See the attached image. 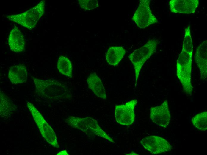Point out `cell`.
<instances>
[{
  "mask_svg": "<svg viewBox=\"0 0 207 155\" xmlns=\"http://www.w3.org/2000/svg\"><path fill=\"white\" fill-rule=\"evenodd\" d=\"M35 92L40 97L51 101L71 100L72 93L64 82L54 79H42L31 76Z\"/></svg>",
  "mask_w": 207,
  "mask_h": 155,
  "instance_id": "6da1fadb",
  "label": "cell"
},
{
  "mask_svg": "<svg viewBox=\"0 0 207 155\" xmlns=\"http://www.w3.org/2000/svg\"><path fill=\"white\" fill-rule=\"evenodd\" d=\"M65 123L72 127L79 129L91 137L99 136L115 143V142L99 125L97 121L90 117H80L71 116Z\"/></svg>",
  "mask_w": 207,
  "mask_h": 155,
  "instance_id": "7a4b0ae2",
  "label": "cell"
},
{
  "mask_svg": "<svg viewBox=\"0 0 207 155\" xmlns=\"http://www.w3.org/2000/svg\"><path fill=\"white\" fill-rule=\"evenodd\" d=\"M192 57L181 50L176 62L177 76L181 83L184 91L191 96L193 90L192 80Z\"/></svg>",
  "mask_w": 207,
  "mask_h": 155,
  "instance_id": "3957f363",
  "label": "cell"
},
{
  "mask_svg": "<svg viewBox=\"0 0 207 155\" xmlns=\"http://www.w3.org/2000/svg\"><path fill=\"white\" fill-rule=\"evenodd\" d=\"M158 41L154 38L149 39L144 45L128 55L134 69L136 85L142 66L156 51Z\"/></svg>",
  "mask_w": 207,
  "mask_h": 155,
  "instance_id": "277c9868",
  "label": "cell"
},
{
  "mask_svg": "<svg viewBox=\"0 0 207 155\" xmlns=\"http://www.w3.org/2000/svg\"><path fill=\"white\" fill-rule=\"evenodd\" d=\"M45 2L40 1L37 5L21 13L8 15L7 18L29 30L34 28L44 13Z\"/></svg>",
  "mask_w": 207,
  "mask_h": 155,
  "instance_id": "5b68a950",
  "label": "cell"
},
{
  "mask_svg": "<svg viewBox=\"0 0 207 155\" xmlns=\"http://www.w3.org/2000/svg\"><path fill=\"white\" fill-rule=\"evenodd\" d=\"M27 106L43 137L52 146L59 148L57 137L53 129L32 103L27 102Z\"/></svg>",
  "mask_w": 207,
  "mask_h": 155,
  "instance_id": "8992f818",
  "label": "cell"
},
{
  "mask_svg": "<svg viewBox=\"0 0 207 155\" xmlns=\"http://www.w3.org/2000/svg\"><path fill=\"white\" fill-rule=\"evenodd\" d=\"M150 0H140L132 20L140 28H145L158 22L150 6Z\"/></svg>",
  "mask_w": 207,
  "mask_h": 155,
  "instance_id": "52a82bcc",
  "label": "cell"
},
{
  "mask_svg": "<svg viewBox=\"0 0 207 155\" xmlns=\"http://www.w3.org/2000/svg\"><path fill=\"white\" fill-rule=\"evenodd\" d=\"M137 103L136 99L132 100L124 104L116 105L115 110V117L116 121L123 125H132L135 118L134 108Z\"/></svg>",
  "mask_w": 207,
  "mask_h": 155,
  "instance_id": "ba28073f",
  "label": "cell"
},
{
  "mask_svg": "<svg viewBox=\"0 0 207 155\" xmlns=\"http://www.w3.org/2000/svg\"><path fill=\"white\" fill-rule=\"evenodd\" d=\"M142 146L153 154H157L171 150L172 147L167 141L160 137L147 136L140 141Z\"/></svg>",
  "mask_w": 207,
  "mask_h": 155,
  "instance_id": "9c48e42d",
  "label": "cell"
},
{
  "mask_svg": "<svg viewBox=\"0 0 207 155\" xmlns=\"http://www.w3.org/2000/svg\"><path fill=\"white\" fill-rule=\"evenodd\" d=\"M150 118L158 126L166 128L168 126L171 116L167 100L160 105L151 107Z\"/></svg>",
  "mask_w": 207,
  "mask_h": 155,
  "instance_id": "30bf717a",
  "label": "cell"
},
{
  "mask_svg": "<svg viewBox=\"0 0 207 155\" xmlns=\"http://www.w3.org/2000/svg\"><path fill=\"white\" fill-rule=\"evenodd\" d=\"M169 6L171 12L177 13H194L199 5L198 0H171Z\"/></svg>",
  "mask_w": 207,
  "mask_h": 155,
  "instance_id": "8fae6325",
  "label": "cell"
},
{
  "mask_svg": "<svg viewBox=\"0 0 207 155\" xmlns=\"http://www.w3.org/2000/svg\"><path fill=\"white\" fill-rule=\"evenodd\" d=\"M195 59L200 72V78L206 80L207 78V41H203L197 47Z\"/></svg>",
  "mask_w": 207,
  "mask_h": 155,
  "instance_id": "7c38bea8",
  "label": "cell"
},
{
  "mask_svg": "<svg viewBox=\"0 0 207 155\" xmlns=\"http://www.w3.org/2000/svg\"><path fill=\"white\" fill-rule=\"evenodd\" d=\"M8 44L10 49L16 53H21L24 49L25 41L21 32L15 26L9 35Z\"/></svg>",
  "mask_w": 207,
  "mask_h": 155,
  "instance_id": "4fadbf2b",
  "label": "cell"
},
{
  "mask_svg": "<svg viewBox=\"0 0 207 155\" xmlns=\"http://www.w3.org/2000/svg\"><path fill=\"white\" fill-rule=\"evenodd\" d=\"M8 77L10 80L14 84L26 83L27 79L26 67L23 64L10 66L9 70Z\"/></svg>",
  "mask_w": 207,
  "mask_h": 155,
  "instance_id": "5bb4252c",
  "label": "cell"
},
{
  "mask_svg": "<svg viewBox=\"0 0 207 155\" xmlns=\"http://www.w3.org/2000/svg\"><path fill=\"white\" fill-rule=\"evenodd\" d=\"M87 82L89 88L98 97L106 99V94L103 84L100 78L95 72L91 73L88 77Z\"/></svg>",
  "mask_w": 207,
  "mask_h": 155,
  "instance_id": "9a60e30c",
  "label": "cell"
},
{
  "mask_svg": "<svg viewBox=\"0 0 207 155\" xmlns=\"http://www.w3.org/2000/svg\"><path fill=\"white\" fill-rule=\"evenodd\" d=\"M126 51L122 46H113L108 49L106 55L107 62L110 65L117 66L125 54Z\"/></svg>",
  "mask_w": 207,
  "mask_h": 155,
  "instance_id": "2e32d148",
  "label": "cell"
},
{
  "mask_svg": "<svg viewBox=\"0 0 207 155\" xmlns=\"http://www.w3.org/2000/svg\"><path fill=\"white\" fill-rule=\"evenodd\" d=\"M0 115L4 118H7L17 109L12 101L3 92L0 90Z\"/></svg>",
  "mask_w": 207,
  "mask_h": 155,
  "instance_id": "e0dca14e",
  "label": "cell"
},
{
  "mask_svg": "<svg viewBox=\"0 0 207 155\" xmlns=\"http://www.w3.org/2000/svg\"><path fill=\"white\" fill-rule=\"evenodd\" d=\"M57 67L61 74L68 77H72V65L71 61L67 58L60 56L58 61Z\"/></svg>",
  "mask_w": 207,
  "mask_h": 155,
  "instance_id": "ac0fdd59",
  "label": "cell"
},
{
  "mask_svg": "<svg viewBox=\"0 0 207 155\" xmlns=\"http://www.w3.org/2000/svg\"><path fill=\"white\" fill-rule=\"evenodd\" d=\"M193 125L196 128L202 131L207 129V112L206 111L198 113L192 119Z\"/></svg>",
  "mask_w": 207,
  "mask_h": 155,
  "instance_id": "d6986e66",
  "label": "cell"
},
{
  "mask_svg": "<svg viewBox=\"0 0 207 155\" xmlns=\"http://www.w3.org/2000/svg\"><path fill=\"white\" fill-rule=\"evenodd\" d=\"M182 50L192 57L193 46L189 25L187 27L185 28L184 36L182 43Z\"/></svg>",
  "mask_w": 207,
  "mask_h": 155,
  "instance_id": "ffe728a7",
  "label": "cell"
},
{
  "mask_svg": "<svg viewBox=\"0 0 207 155\" xmlns=\"http://www.w3.org/2000/svg\"><path fill=\"white\" fill-rule=\"evenodd\" d=\"M80 7L85 10H90L96 8L98 6L97 0H79Z\"/></svg>",
  "mask_w": 207,
  "mask_h": 155,
  "instance_id": "44dd1931",
  "label": "cell"
},
{
  "mask_svg": "<svg viewBox=\"0 0 207 155\" xmlns=\"http://www.w3.org/2000/svg\"><path fill=\"white\" fill-rule=\"evenodd\" d=\"M57 155H68L66 150L63 151L59 152Z\"/></svg>",
  "mask_w": 207,
  "mask_h": 155,
  "instance_id": "7402d4cb",
  "label": "cell"
},
{
  "mask_svg": "<svg viewBox=\"0 0 207 155\" xmlns=\"http://www.w3.org/2000/svg\"><path fill=\"white\" fill-rule=\"evenodd\" d=\"M126 155H138L137 154V153H136L134 152H132L131 153H130L129 154H126Z\"/></svg>",
  "mask_w": 207,
  "mask_h": 155,
  "instance_id": "603a6c76",
  "label": "cell"
}]
</instances>
